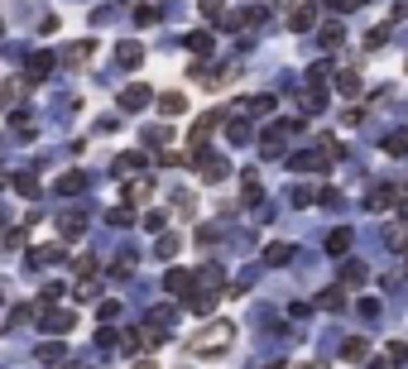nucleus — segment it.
Listing matches in <instances>:
<instances>
[{"label":"nucleus","mask_w":408,"mask_h":369,"mask_svg":"<svg viewBox=\"0 0 408 369\" xmlns=\"http://www.w3.org/2000/svg\"><path fill=\"white\" fill-rule=\"evenodd\" d=\"M149 101H154V92H149V87H139V82L120 92V106H125V110H139V106H149Z\"/></svg>","instance_id":"1"},{"label":"nucleus","mask_w":408,"mask_h":369,"mask_svg":"<svg viewBox=\"0 0 408 369\" xmlns=\"http://www.w3.org/2000/svg\"><path fill=\"white\" fill-rule=\"evenodd\" d=\"M72 326H77L72 312H43V331H58V336H63V331H72Z\"/></svg>","instance_id":"2"},{"label":"nucleus","mask_w":408,"mask_h":369,"mask_svg":"<svg viewBox=\"0 0 408 369\" xmlns=\"http://www.w3.org/2000/svg\"><path fill=\"white\" fill-rule=\"evenodd\" d=\"M188 283H193L188 269H168V274H164V288H168V292H188Z\"/></svg>","instance_id":"3"},{"label":"nucleus","mask_w":408,"mask_h":369,"mask_svg":"<svg viewBox=\"0 0 408 369\" xmlns=\"http://www.w3.org/2000/svg\"><path fill=\"white\" fill-rule=\"evenodd\" d=\"M115 58H120L125 68H139V63H144V48H139V43H120V48H115Z\"/></svg>","instance_id":"4"},{"label":"nucleus","mask_w":408,"mask_h":369,"mask_svg":"<svg viewBox=\"0 0 408 369\" xmlns=\"http://www.w3.org/2000/svg\"><path fill=\"white\" fill-rule=\"evenodd\" d=\"M370 355V346H365V336H351L346 346H341V360H365Z\"/></svg>","instance_id":"5"},{"label":"nucleus","mask_w":408,"mask_h":369,"mask_svg":"<svg viewBox=\"0 0 408 369\" xmlns=\"http://www.w3.org/2000/svg\"><path fill=\"white\" fill-rule=\"evenodd\" d=\"M159 110H164V115H183V110H188V101H183L178 92H164V96H159Z\"/></svg>","instance_id":"6"},{"label":"nucleus","mask_w":408,"mask_h":369,"mask_svg":"<svg viewBox=\"0 0 408 369\" xmlns=\"http://www.w3.org/2000/svg\"><path fill=\"white\" fill-rule=\"evenodd\" d=\"M312 19H317V5H303V10H293V34H303V29H312Z\"/></svg>","instance_id":"7"},{"label":"nucleus","mask_w":408,"mask_h":369,"mask_svg":"<svg viewBox=\"0 0 408 369\" xmlns=\"http://www.w3.org/2000/svg\"><path fill=\"white\" fill-rule=\"evenodd\" d=\"M211 307H216V297H211V292H188V312H197V317H206Z\"/></svg>","instance_id":"8"},{"label":"nucleus","mask_w":408,"mask_h":369,"mask_svg":"<svg viewBox=\"0 0 408 369\" xmlns=\"http://www.w3.org/2000/svg\"><path fill=\"white\" fill-rule=\"evenodd\" d=\"M385 154H408V130H394V134H385Z\"/></svg>","instance_id":"9"},{"label":"nucleus","mask_w":408,"mask_h":369,"mask_svg":"<svg viewBox=\"0 0 408 369\" xmlns=\"http://www.w3.org/2000/svg\"><path fill=\"white\" fill-rule=\"evenodd\" d=\"M48 68H53V58H48V53H34V58H29V82L48 77Z\"/></svg>","instance_id":"10"},{"label":"nucleus","mask_w":408,"mask_h":369,"mask_svg":"<svg viewBox=\"0 0 408 369\" xmlns=\"http://www.w3.org/2000/svg\"><path fill=\"white\" fill-rule=\"evenodd\" d=\"M336 92H341V96H356V92H360V72H356V68H351V72H341V77H336Z\"/></svg>","instance_id":"11"},{"label":"nucleus","mask_w":408,"mask_h":369,"mask_svg":"<svg viewBox=\"0 0 408 369\" xmlns=\"http://www.w3.org/2000/svg\"><path fill=\"white\" fill-rule=\"evenodd\" d=\"M226 173H231V168H226V159H206V163H202V178H206V183H221Z\"/></svg>","instance_id":"12"},{"label":"nucleus","mask_w":408,"mask_h":369,"mask_svg":"<svg viewBox=\"0 0 408 369\" xmlns=\"http://www.w3.org/2000/svg\"><path fill=\"white\" fill-rule=\"evenodd\" d=\"M82 226H87L82 216H63V240H77V235H82Z\"/></svg>","instance_id":"13"},{"label":"nucleus","mask_w":408,"mask_h":369,"mask_svg":"<svg viewBox=\"0 0 408 369\" xmlns=\"http://www.w3.org/2000/svg\"><path fill=\"white\" fill-rule=\"evenodd\" d=\"M346 245H351V230H331V235H327V250H331V255H341Z\"/></svg>","instance_id":"14"},{"label":"nucleus","mask_w":408,"mask_h":369,"mask_svg":"<svg viewBox=\"0 0 408 369\" xmlns=\"http://www.w3.org/2000/svg\"><path fill=\"white\" fill-rule=\"evenodd\" d=\"M264 259H269V264H284V259H293V245H269Z\"/></svg>","instance_id":"15"},{"label":"nucleus","mask_w":408,"mask_h":369,"mask_svg":"<svg viewBox=\"0 0 408 369\" xmlns=\"http://www.w3.org/2000/svg\"><path fill=\"white\" fill-rule=\"evenodd\" d=\"M130 201H135V206L149 201V178H135V183H130Z\"/></svg>","instance_id":"16"},{"label":"nucleus","mask_w":408,"mask_h":369,"mask_svg":"<svg viewBox=\"0 0 408 369\" xmlns=\"http://www.w3.org/2000/svg\"><path fill=\"white\" fill-rule=\"evenodd\" d=\"M82 173H63V183H58V192H68V197H72V192H82Z\"/></svg>","instance_id":"17"},{"label":"nucleus","mask_w":408,"mask_h":369,"mask_svg":"<svg viewBox=\"0 0 408 369\" xmlns=\"http://www.w3.org/2000/svg\"><path fill=\"white\" fill-rule=\"evenodd\" d=\"M336 43H341V24H336V19H331V24H327V29H322V48H336Z\"/></svg>","instance_id":"18"},{"label":"nucleus","mask_w":408,"mask_h":369,"mask_svg":"<svg viewBox=\"0 0 408 369\" xmlns=\"http://www.w3.org/2000/svg\"><path fill=\"white\" fill-rule=\"evenodd\" d=\"M135 168H139V154H120V159H115V178H120V173H135Z\"/></svg>","instance_id":"19"},{"label":"nucleus","mask_w":408,"mask_h":369,"mask_svg":"<svg viewBox=\"0 0 408 369\" xmlns=\"http://www.w3.org/2000/svg\"><path fill=\"white\" fill-rule=\"evenodd\" d=\"M188 48H193L197 58H206V53H211V39H206V34H193V39H188Z\"/></svg>","instance_id":"20"},{"label":"nucleus","mask_w":408,"mask_h":369,"mask_svg":"<svg viewBox=\"0 0 408 369\" xmlns=\"http://www.w3.org/2000/svg\"><path fill=\"white\" fill-rule=\"evenodd\" d=\"M173 255H178V235H164L159 240V259H173Z\"/></svg>","instance_id":"21"},{"label":"nucleus","mask_w":408,"mask_h":369,"mask_svg":"<svg viewBox=\"0 0 408 369\" xmlns=\"http://www.w3.org/2000/svg\"><path fill=\"white\" fill-rule=\"evenodd\" d=\"M317 302H322V307H327V312H336V307H341V288H327V292H322V297H317Z\"/></svg>","instance_id":"22"},{"label":"nucleus","mask_w":408,"mask_h":369,"mask_svg":"<svg viewBox=\"0 0 408 369\" xmlns=\"http://www.w3.org/2000/svg\"><path fill=\"white\" fill-rule=\"evenodd\" d=\"M14 183H19V192H24V197H39V183H34V173H19Z\"/></svg>","instance_id":"23"},{"label":"nucleus","mask_w":408,"mask_h":369,"mask_svg":"<svg viewBox=\"0 0 408 369\" xmlns=\"http://www.w3.org/2000/svg\"><path fill=\"white\" fill-rule=\"evenodd\" d=\"M39 360H43V365H58V360H63V346H43Z\"/></svg>","instance_id":"24"},{"label":"nucleus","mask_w":408,"mask_h":369,"mask_svg":"<svg viewBox=\"0 0 408 369\" xmlns=\"http://www.w3.org/2000/svg\"><path fill=\"white\" fill-rule=\"evenodd\" d=\"M135 19H139V24H154V19H159V10H154V5H139V10H135Z\"/></svg>","instance_id":"25"},{"label":"nucleus","mask_w":408,"mask_h":369,"mask_svg":"<svg viewBox=\"0 0 408 369\" xmlns=\"http://www.w3.org/2000/svg\"><path fill=\"white\" fill-rule=\"evenodd\" d=\"M385 34H389V24H380V29H370V39H365V48H380V43H385Z\"/></svg>","instance_id":"26"},{"label":"nucleus","mask_w":408,"mask_h":369,"mask_svg":"<svg viewBox=\"0 0 408 369\" xmlns=\"http://www.w3.org/2000/svg\"><path fill=\"white\" fill-rule=\"evenodd\" d=\"M346 283H365V269L360 264H346Z\"/></svg>","instance_id":"27"},{"label":"nucleus","mask_w":408,"mask_h":369,"mask_svg":"<svg viewBox=\"0 0 408 369\" xmlns=\"http://www.w3.org/2000/svg\"><path fill=\"white\" fill-rule=\"evenodd\" d=\"M202 14H221V0H202Z\"/></svg>","instance_id":"28"},{"label":"nucleus","mask_w":408,"mask_h":369,"mask_svg":"<svg viewBox=\"0 0 408 369\" xmlns=\"http://www.w3.org/2000/svg\"><path fill=\"white\" fill-rule=\"evenodd\" d=\"M5 101H10V87H5V82H0V110H5Z\"/></svg>","instance_id":"29"},{"label":"nucleus","mask_w":408,"mask_h":369,"mask_svg":"<svg viewBox=\"0 0 408 369\" xmlns=\"http://www.w3.org/2000/svg\"><path fill=\"white\" fill-rule=\"evenodd\" d=\"M370 369H394V360H375V365H370Z\"/></svg>","instance_id":"30"}]
</instances>
